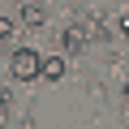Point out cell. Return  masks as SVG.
Here are the masks:
<instances>
[{"instance_id": "obj_1", "label": "cell", "mask_w": 129, "mask_h": 129, "mask_svg": "<svg viewBox=\"0 0 129 129\" xmlns=\"http://www.w3.org/2000/svg\"><path fill=\"white\" fill-rule=\"evenodd\" d=\"M39 64H43V56H39V52L17 47V52H13V60H9V69H13V78H17V82H30V78H39Z\"/></svg>"}, {"instance_id": "obj_2", "label": "cell", "mask_w": 129, "mask_h": 129, "mask_svg": "<svg viewBox=\"0 0 129 129\" xmlns=\"http://www.w3.org/2000/svg\"><path fill=\"white\" fill-rule=\"evenodd\" d=\"M39 78H47V82H60V78H64V60H60V56H47V60L39 64Z\"/></svg>"}, {"instance_id": "obj_3", "label": "cell", "mask_w": 129, "mask_h": 129, "mask_svg": "<svg viewBox=\"0 0 129 129\" xmlns=\"http://www.w3.org/2000/svg\"><path fill=\"white\" fill-rule=\"evenodd\" d=\"M43 22H47V9L43 5H35V0L22 5V26H43Z\"/></svg>"}, {"instance_id": "obj_4", "label": "cell", "mask_w": 129, "mask_h": 129, "mask_svg": "<svg viewBox=\"0 0 129 129\" xmlns=\"http://www.w3.org/2000/svg\"><path fill=\"white\" fill-rule=\"evenodd\" d=\"M9 39H13V22L0 17V52H9Z\"/></svg>"}, {"instance_id": "obj_5", "label": "cell", "mask_w": 129, "mask_h": 129, "mask_svg": "<svg viewBox=\"0 0 129 129\" xmlns=\"http://www.w3.org/2000/svg\"><path fill=\"white\" fill-rule=\"evenodd\" d=\"M116 26H120V30L129 35V13H120V22H116Z\"/></svg>"}, {"instance_id": "obj_6", "label": "cell", "mask_w": 129, "mask_h": 129, "mask_svg": "<svg viewBox=\"0 0 129 129\" xmlns=\"http://www.w3.org/2000/svg\"><path fill=\"white\" fill-rule=\"evenodd\" d=\"M125 103H129V86H125Z\"/></svg>"}]
</instances>
